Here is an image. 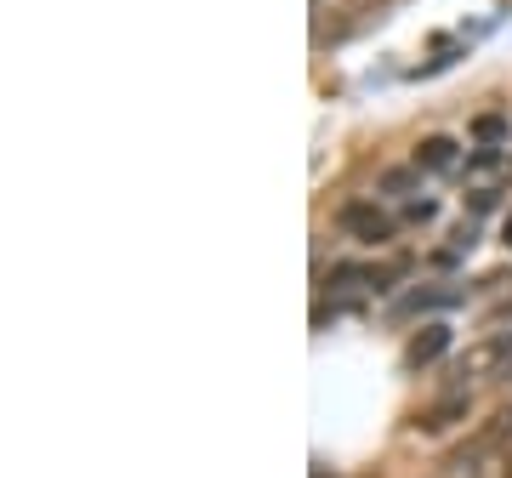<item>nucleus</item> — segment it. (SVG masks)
<instances>
[{"label": "nucleus", "instance_id": "1", "mask_svg": "<svg viewBox=\"0 0 512 478\" xmlns=\"http://www.w3.org/2000/svg\"><path fill=\"white\" fill-rule=\"evenodd\" d=\"M336 228L359 245H393L399 239V217L382 211V200H370V194H353V200L336 205Z\"/></svg>", "mask_w": 512, "mask_h": 478}, {"label": "nucleus", "instance_id": "2", "mask_svg": "<svg viewBox=\"0 0 512 478\" xmlns=\"http://www.w3.org/2000/svg\"><path fill=\"white\" fill-rule=\"evenodd\" d=\"M467 416H473V387H444L439 399L421 410V416H416L410 427H416L421 439H444V433H456V427L467 422Z\"/></svg>", "mask_w": 512, "mask_h": 478}, {"label": "nucleus", "instance_id": "3", "mask_svg": "<svg viewBox=\"0 0 512 478\" xmlns=\"http://www.w3.org/2000/svg\"><path fill=\"white\" fill-rule=\"evenodd\" d=\"M507 365H512V331H490L484 342H473V348L456 359V376H461V387H467L473 376H501Z\"/></svg>", "mask_w": 512, "mask_h": 478}, {"label": "nucleus", "instance_id": "4", "mask_svg": "<svg viewBox=\"0 0 512 478\" xmlns=\"http://www.w3.org/2000/svg\"><path fill=\"white\" fill-rule=\"evenodd\" d=\"M450 342H456V331L444 325V319H427L410 342H404V370H427V365H439L444 353H450Z\"/></svg>", "mask_w": 512, "mask_h": 478}, {"label": "nucleus", "instance_id": "5", "mask_svg": "<svg viewBox=\"0 0 512 478\" xmlns=\"http://www.w3.org/2000/svg\"><path fill=\"white\" fill-rule=\"evenodd\" d=\"M461 285H416V291H404L399 302H393V319H410V313H444L461 302Z\"/></svg>", "mask_w": 512, "mask_h": 478}, {"label": "nucleus", "instance_id": "6", "mask_svg": "<svg viewBox=\"0 0 512 478\" xmlns=\"http://www.w3.org/2000/svg\"><path fill=\"white\" fill-rule=\"evenodd\" d=\"M427 177H444V171H456L461 166V143L456 137H444V131H433V137H421L416 154H410Z\"/></svg>", "mask_w": 512, "mask_h": 478}, {"label": "nucleus", "instance_id": "7", "mask_svg": "<svg viewBox=\"0 0 512 478\" xmlns=\"http://www.w3.org/2000/svg\"><path fill=\"white\" fill-rule=\"evenodd\" d=\"M421 177H427V171H421L416 160H404V166H382V171H376V194H387V200H416Z\"/></svg>", "mask_w": 512, "mask_h": 478}, {"label": "nucleus", "instance_id": "8", "mask_svg": "<svg viewBox=\"0 0 512 478\" xmlns=\"http://www.w3.org/2000/svg\"><path fill=\"white\" fill-rule=\"evenodd\" d=\"M370 291V262H330L319 268V291Z\"/></svg>", "mask_w": 512, "mask_h": 478}, {"label": "nucleus", "instance_id": "9", "mask_svg": "<svg viewBox=\"0 0 512 478\" xmlns=\"http://www.w3.org/2000/svg\"><path fill=\"white\" fill-rule=\"evenodd\" d=\"M473 143L478 148H507V137H512V114H501V109H484V114H473Z\"/></svg>", "mask_w": 512, "mask_h": 478}, {"label": "nucleus", "instance_id": "10", "mask_svg": "<svg viewBox=\"0 0 512 478\" xmlns=\"http://www.w3.org/2000/svg\"><path fill=\"white\" fill-rule=\"evenodd\" d=\"M410 274V257H393V262H382V268H370V291L382 296V291H393L399 279Z\"/></svg>", "mask_w": 512, "mask_h": 478}, {"label": "nucleus", "instance_id": "11", "mask_svg": "<svg viewBox=\"0 0 512 478\" xmlns=\"http://www.w3.org/2000/svg\"><path fill=\"white\" fill-rule=\"evenodd\" d=\"M501 166H507V148H473V154H467V171H473V177L501 171Z\"/></svg>", "mask_w": 512, "mask_h": 478}, {"label": "nucleus", "instance_id": "12", "mask_svg": "<svg viewBox=\"0 0 512 478\" xmlns=\"http://www.w3.org/2000/svg\"><path fill=\"white\" fill-rule=\"evenodd\" d=\"M404 222H416V228H427V222H439V200H427V194H416V200H404Z\"/></svg>", "mask_w": 512, "mask_h": 478}, {"label": "nucleus", "instance_id": "13", "mask_svg": "<svg viewBox=\"0 0 512 478\" xmlns=\"http://www.w3.org/2000/svg\"><path fill=\"white\" fill-rule=\"evenodd\" d=\"M495 205H501V188H473L467 194V217H490Z\"/></svg>", "mask_w": 512, "mask_h": 478}, {"label": "nucleus", "instance_id": "14", "mask_svg": "<svg viewBox=\"0 0 512 478\" xmlns=\"http://www.w3.org/2000/svg\"><path fill=\"white\" fill-rule=\"evenodd\" d=\"M450 245H456V251H473V245H478V228H473V217H467V222L456 228V234H450Z\"/></svg>", "mask_w": 512, "mask_h": 478}, {"label": "nucleus", "instance_id": "15", "mask_svg": "<svg viewBox=\"0 0 512 478\" xmlns=\"http://www.w3.org/2000/svg\"><path fill=\"white\" fill-rule=\"evenodd\" d=\"M501 245H507V251H512V217L501 222Z\"/></svg>", "mask_w": 512, "mask_h": 478}, {"label": "nucleus", "instance_id": "16", "mask_svg": "<svg viewBox=\"0 0 512 478\" xmlns=\"http://www.w3.org/2000/svg\"><path fill=\"white\" fill-rule=\"evenodd\" d=\"M495 319H512V296H507V302H501V308H495Z\"/></svg>", "mask_w": 512, "mask_h": 478}, {"label": "nucleus", "instance_id": "17", "mask_svg": "<svg viewBox=\"0 0 512 478\" xmlns=\"http://www.w3.org/2000/svg\"><path fill=\"white\" fill-rule=\"evenodd\" d=\"M501 478H512V450H507V467H501Z\"/></svg>", "mask_w": 512, "mask_h": 478}]
</instances>
